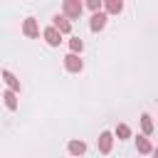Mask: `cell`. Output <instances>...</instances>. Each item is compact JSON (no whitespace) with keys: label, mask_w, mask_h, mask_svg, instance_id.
Masks as SVG:
<instances>
[{"label":"cell","mask_w":158,"mask_h":158,"mask_svg":"<svg viewBox=\"0 0 158 158\" xmlns=\"http://www.w3.org/2000/svg\"><path fill=\"white\" fill-rule=\"evenodd\" d=\"M86 7H89V10L94 12V15H96V12H101V7H104V2H101V0H89V2H86Z\"/></svg>","instance_id":"16"},{"label":"cell","mask_w":158,"mask_h":158,"mask_svg":"<svg viewBox=\"0 0 158 158\" xmlns=\"http://www.w3.org/2000/svg\"><path fill=\"white\" fill-rule=\"evenodd\" d=\"M99 153H111V148H114V133L111 131H101V136H99Z\"/></svg>","instance_id":"4"},{"label":"cell","mask_w":158,"mask_h":158,"mask_svg":"<svg viewBox=\"0 0 158 158\" xmlns=\"http://www.w3.org/2000/svg\"><path fill=\"white\" fill-rule=\"evenodd\" d=\"M104 10H106V15H118L123 10V2L121 0H106L104 2Z\"/></svg>","instance_id":"10"},{"label":"cell","mask_w":158,"mask_h":158,"mask_svg":"<svg viewBox=\"0 0 158 158\" xmlns=\"http://www.w3.org/2000/svg\"><path fill=\"white\" fill-rule=\"evenodd\" d=\"M69 49H72L74 54H79V52L84 49V42H81L79 37H72V40H69Z\"/></svg>","instance_id":"15"},{"label":"cell","mask_w":158,"mask_h":158,"mask_svg":"<svg viewBox=\"0 0 158 158\" xmlns=\"http://www.w3.org/2000/svg\"><path fill=\"white\" fill-rule=\"evenodd\" d=\"M106 20H109L106 12H96V15H91V22H89L91 32H101V30L106 27Z\"/></svg>","instance_id":"7"},{"label":"cell","mask_w":158,"mask_h":158,"mask_svg":"<svg viewBox=\"0 0 158 158\" xmlns=\"http://www.w3.org/2000/svg\"><path fill=\"white\" fill-rule=\"evenodd\" d=\"M2 79H5V84H7V89H10V91L20 94V81L15 79V74H12L10 69H2Z\"/></svg>","instance_id":"8"},{"label":"cell","mask_w":158,"mask_h":158,"mask_svg":"<svg viewBox=\"0 0 158 158\" xmlns=\"http://www.w3.org/2000/svg\"><path fill=\"white\" fill-rule=\"evenodd\" d=\"M153 158H158V151H153Z\"/></svg>","instance_id":"17"},{"label":"cell","mask_w":158,"mask_h":158,"mask_svg":"<svg viewBox=\"0 0 158 158\" xmlns=\"http://www.w3.org/2000/svg\"><path fill=\"white\" fill-rule=\"evenodd\" d=\"M64 69H67V72H72V74H79V72L84 69V62L79 59V54L69 52V54L64 57Z\"/></svg>","instance_id":"3"},{"label":"cell","mask_w":158,"mask_h":158,"mask_svg":"<svg viewBox=\"0 0 158 158\" xmlns=\"http://www.w3.org/2000/svg\"><path fill=\"white\" fill-rule=\"evenodd\" d=\"M2 101H5V106H7L10 111H15V109H17V94H15V91L5 89V91H2Z\"/></svg>","instance_id":"11"},{"label":"cell","mask_w":158,"mask_h":158,"mask_svg":"<svg viewBox=\"0 0 158 158\" xmlns=\"http://www.w3.org/2000/svg\"><path fill=\"white\" fill-rule=\"evenodd\" d=\"M141 128H143V136L153 133V118H151V114H141Z\"/></svg>","instance_id":"13"},{"label":"cell","mask_w":158,"mask_h":158,"mask_svg":"<svg viewBox=\"0 0 158 158\" xmlns=\"http://www.w3.org/2000/svg\"><path fill=\"white\" fill-rule=\"evenodd\" d=\"M114 136H116L118 141H123V138H131V128H128L126 123H118V126H116V131H114Z\"/></svg>","instance_id":"14"},{"label":"cell","mask_w":158,"mask_h":158,"mask_svg":"<svg viewBox=\"0 0 158 158\" xmlns=\"http://www.w3.org/2000/svg\"><path fill=\"white\" fill-rule=\"evenodd\" d=\"M67 151H69L72 156H84V153H86V143H84V141H69V143H67Z\"/></svg>","instance_id":"9"},{"label":"cell","mask_w":158,"mask_h":158,"mask_svg":"<svg viewBox=\"0 0 158 158\" xmlns=\"http://www.w3.org/2000/svg\"><path fill=\"white\" fill-rule=\"evenodd\" d=\"M136 148H138V153H153V146H151L148 136H138L136 138Z\"/></svg>","instance_id":"12"},{"label":"cell","mask_w":158,"mask_h":158,"mask_svg":"<svg viewBox=\"0 0 158 158\" xmlns=\"http://www.w3.org/2000/svg\"><path fill=\"white\" fill-rule=\"evenodd\" d=\"M42 37H44V42H47L49 47H59V42H62V32H59L54 25L44 27V30H42Z\"/></svg>","instance_id":"2"},{"label":"cell","mask_w":158,"mask_h":158,"mask_svg":"<svg viewBox=\"0 0 158 158\" xmlns=\"http://www.w3.org/2000/svg\"><path fill=\"white\" fill-rule=\"evenodd\" d=\"M52 20H54L52 25H54V27H57L62 35H69V32H72V20H69L67 15H54Z\"/></svg>","instance_id":"6"},{"label":"cell","mask_w":158,"mask_h":158,"mask_svg":"<svg viewBox=\"0 0 158 158\" xmlns=\"http://www.w3.org/2000/svg\"><path fill=\"white\" fill-rule=\"evenodd\" d=\"M62 10H64V15H67L69 20H77V17L81 15L84 5H81L79 0H64V2H62Z\"/></svg>","instance_id":"1"},{"label":"cell","mask_w":158,"mask_h":158,"mask_svg":"<svg viewBox=\"0 0 158 158\" xmlns=\"http://www.w3.org/2000/svg\"><path fill=\"white\" fill-rule=\"evenodd\" d=\"M22 35L25 37H40V25H37V20L35 17H27L25 22H22Z\"/></svg>","instance_id":"5"}]
</instances>
